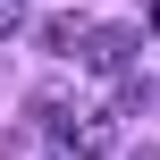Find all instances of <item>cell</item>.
<instances>
[{
  "label": "cell",
  "mask_w": 160,
  "mask_h": 160,
  "mask_svg": "<svg viewBox=\"0 0 160 160\" xmlns=\"http://www.w3.org/2000/svg\"><path fill=\"white\" fill-rule=\"evenodd\" d=\"M84 34H93L84 17H51L42 25V51H84Z\"/></svg>",
  "instance_id": "cell-3"
},
{
  "label": "cell",
  "mask_w": 160,
  "mask_h": 160,
  "mask_svg": "<svg viewBox=\"0 0 160 160\" xmlns=\"http://www.w3.org/2000/svg\"><path fill=\"white\" fill-rule=\"evenodd\" d=\"M135 42H143V34H135V25H93V34H84V51H76V59H84V68H93V76H127V68H135Z\"/></svg>",
  "instance_id": "cell-1"
},
{
  "label": "cell",
  "mask_w": 160,
  "mask_h": 160,
  "mask_svg": "<svg viewBox=\"0 0 160 160\" xmlns=\"http://www.w3.org/2000/svg\"><path fill=\"white\" fill-rule=\"evenodd\" d=\"M143 110H152V76L127 68V76H118V118H143Z\"/></svg>",
  "instance_id": "cell-4"
},
{
  "label": "cell",
  "mask_w": 160,
  "mask_h": 160,
  "mask_svg": "<svg viewBox=\"0 0 160 160\" xmlns=\"http://www.w3.org/2000/svg\"><path fill=\"white\" fill-rule=\"evenodd\" d=\"M17 25H25V0H0V42H8Z\"/></svg>",
  "instance_id": "cell-5"
},
{
  "label": "cell",
  "mask_w": 160,
  "mask_h": 160,
  "mask_svg": "<svg viewBox=\"0 0 160 160\" xmlns=\"http://www.w3.org/2000/svg\"><path fill=\"white\" fill-rule=\"evenodd\" d=\"M59 135H68V160H110L118 152V110H84V118H68Z\"/></svg>",
  "instance_id": "cell-2"
}]
</instances>
